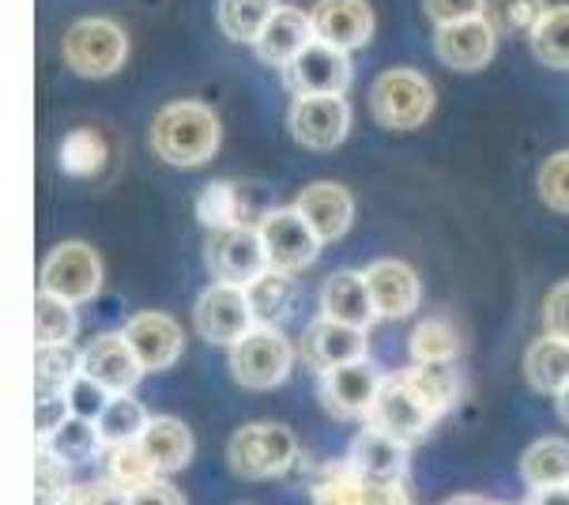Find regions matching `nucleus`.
I'll return each mask as SVG.
<instances>
[{"label":"nucleus","instance_id":"nucleus-30","mask_svg":"<svg viewBox=\"0 0 569 505\" xmlns=\"http://www.w3.org/2000/svg\"><path fill=\"white\" fill-rule=\"evenodd\" d=\"M246 298H249V309H253L257 325H279L295 306V287H291V279H287V271L268 268L264 276L246 287Z\"/></svg>","mask_w":569,"mask_h":505},{"label":"nucleus","instance_id":"nucleus-22","mask_svg":"<svg viewBox=\"0 0 569 505\" xmlns=\"http://www.w3.org/2000/svg\"><path fill=\"white\" fill-rule=\"evenodd\" d=\"M321 314L355 328H370L378 320V306H373L366 271H351V268L332 271L321 290Z\"/></svg>","mask_w":569,"mask_h":505},{"label":"nucleus","instance_id":"nucleus-48","mask_svg":"<svg viewBox=\"0 0 569 505\" xmlns=\"http://www.w3.org/2000/svg\"><path fill=\"white\" fill-rule=\"evenodd\" d=\"M129 502L132 505H189L186 494H181L178 487H170L162 475H159V479H151V483H143L140 491H132Z\"/></svg>","mask_w":569,"mask_h":505},{"label":"nucleus","instance_id":"nucleus-13","mask_svg":"<svg viewBox=\"0 0 569 505\" xmlns=\"http://www.w3.org/2000/svg\"><path fill=\"white\" fill-rule=\"evenodd\" d=\"M192 320H197V333L208 339V344L219 347H234L249 328L257 325L253 309H249L246 287H230V284H216L211 290L200 295L197 309H192Z\"/></svg>","mask_w":569,"mask_h":505},{"label":"nucleus","instance_id":"nucleus-32","mask_svg":"<svg viewBox=\"0 0 569 505\" xmlns=\"http://www.w3.org/2000/svg\"><path fill=\"white\" fill-rule=\"evenodd\" d=\"M400 374L438 415H446L449 407L457 404L460 377L449 370V363H415L411 370H400Z\"/></svg>","mask_w":569,"mask_h":505},{"label":"nucleus","instance_id":"nucleus-26","mask_svg":"<svg viewBox=\"0 0 569 505\" xmlns=\"http://www.w3.org/2000/svg\"><path fill=\"white\" fill-rule=\"evenodd\" d=\"M520 475L532 491L569 487V442L562 438H539L532 449L520 456Z\"/></svg>","mask_w":569,"mask_h":505},{"label":"nucleus","instance_id":"nucleus-15","mask_svg":"<svg viewBox=\"0 0 569 505\" xmlns=\"http://www.w3.org/2000/svg\"><path fill=\"white\" fill-rule=\"evenodd\" d=\"M498 46V27L490 23L487 16H471L460 19V23L438 27V38H433V50H438L441 65H449L452 72H479V68L490 65Z\"/></svg>","mask_w":569,"mask_h":505},{"label":"nucleus","instance_id":"nucleus-2","mask_svg":"<svg viewBox=\"0 0 569 505\" xmlns=\"http://www.w3.org/2000/svg\"><path fill=\"white\" fill-rule=\"evenodd\" d=\"M227 461L242 479H276L298 461V442L283 423H249L230 438Z\"/></svg>","mask_w":569,"mask_h":505},{"label":"nucleus","instance_id":"nucleus-20","mask_svg":"<svg viewBox=\"0 0 569 505\" xmlns=\"http://www.w3.org/2000/svg\"><path fill=\"white\" fill-rule=\"evenodd\" d=\"M295 208L302 211V219L310 222L325 241L343 238L355 222L351 192H347L343 186H336V181H313V186H306L302 192H298Z\"/></svg>","mask_w":569,"mask_h":505},{"label":"nucleus","instance_id":"nucleus-14","mask_svg":"<svg viewBox=\"0 0 569 505\" xmlns=\"http://www.w3.org/2000/svg\"><path fill=\"white\" fill-rule=\"evenodd\" d=\"M351 132V106L343 95H313L298 99L291 110V136L310 151H332L340 148Z\"/></svg>","mask_w":569,"mask_h":505},{"label":"nucleus","instance_id":"nucleus-16","mask_svg":"<svg viewBox=\"0 0 569 505\" xmlns=\"http://www.w3.org/2000/svg\"><path fill=\"white\" fill-rule=\"evenodd\" d=\"M313 38L340 50H362L373 38V12L366 0H317L313 4Z\"/></svg>","mask_w":569,"mask_h":505},{"label":"nucleus","instance_id":"nucleus-10","mask_svg":"<svg viewBox=\"0 0 569 505\" xmlns=\"http://www.w3.org/2000/svg\"><path fill=\"white\" fill-rule=\"evenodd\" d=\"M385 377L370 358H355L347 366H336V370H325L321 374V404L336 419H370L373 412V400H378Z\"/></svg>","mask_w":569,"mask_h":505},{"label":"nucleus","instance_id":"nucleus-28","mask_svg":"<svg viewBox=\"0 0 569 505\" xmlns=\"http://www.w3.org/2000/svg\"><path fill=\"white\" fill-rule=\"evenodd\" d=\"M76 303L69 298L53 295V290H42L38 287V298H34V344L38 347H64L76 339Z\"/></svg>","mask_w":569,"mask_h":505},{"label":"nucleus","instance_id":"nucleus-27","mask_svg":"<svg viewBox=\"0 0 569 505\" xmlns=\"http://www.w3.org/2000/svg\"><path fill=\"white\" fill-rule=\"evenodd\" d=\"M151 415L148 407H143L132 393H121V396H110V404L99 412V438L106 449H113V445H124V442H140V434L148 430Z\"/></svg>","mask_w":569,"mask_h":505},{"label":"nucleus","instance_id":"nucleus-7","mask_svg":"<svg viewBox=\"0 0 569 505\" xmlns=\"http://www.w3.org/2000/svg\"><path fill=\"white\" fill-rule=\"evenodd\" d=\"M260 238H264V249H268V265L276 271H306L321 257V246L325 238L317 235L310 222L302 219V211L295 208H276V211H264L257 222Z\"/></svg>","mask_w":569,"mask_h":505},{"label":"nucleus","instance_id":"nucleus-6","mask_svg":"<svg viewBox=\"0 0 569 505\" xmlns=\"http://www.w3.org/2000/svg\"><path fill=\"white\" fill-rule=\"evenodd\" d=\"M208 268L219 284L230 287H249L253 279L264 276L268 268V249L264 238L253 222H238V227H223V230H211L208 246H204Z\"/></svg>","mask_w":569,"mask_h":505},{"label":"nucleus","instance_id":"nucleus-42","mask_svg":"<svg viewBox=\"0 0 569 505\" xmlns=\"http://www.w3.org/2000/svg\"><path fill=\"white\" fill-rule=\"evenodd\" d=\"M536 189H539V200H543L547 208L569 211V151L551 155V159L539 167Z\"/></svg>","mask_w":569,"mask_h":505},{"label":"nucleus","instance_id":"nucleus-25","mask_svg":"<svg viewBox=\"0 0 569 505\" xmlns=\"http://www.w3.org/2000/svg\"><path fill=\"white\" fill-rule=\"evenodd\" d=\"M525 377L536 393H562L569 385V339L555 333L539 336L525 355Z\"/></svg>","mask_w":569,"mask_h":505},{"label":"nucleus","instance_id":"nucleus-36","mask_svg":"<svg viewBox=\"0 0 569 505\" xmlns=\"http://www.w3.org/2000/svg\"><path fill=\"white\" fill-rule=\"evenodd\" d=\"M42 445H50L64 464H72V468L76 464H87L99 449H106L102 438H99V426H94L91 419H83V415H69V419L61 423V430Z\"/></svg>","mask_w":569,"mask_h":505},{"label":"nucleus","instance_id":"nucleus-50","mask_svg":"<svg viewBox=\"0 0 569 505\" xmlns=\"http://www.w3.org/2000/svg\"><path fill=\"white\" fill-rule=\"evenodd\" d=\"M528 505H569V487H555V491H532V502Z\"/></svg>","mask_w":569,"mask_h":505},{"label":"nucleus","instance_id":"nucleus-19","mask_svg":"<svg viewBox=\"0 0 569 505\" xmlns=\"http://www.w3.org/2000/svg\"><path fill=\"white\" fill-rule=\"evenodd\" d=\"M124 339H129V347L137 351L148 374L173 366L181 347H186V336H181L178 320L167 314H137L124 325Z\"/></svg>","mask_w":569,"mask_h":505},{"label":"nucleus","instance_id":"nucleus-3","mask_svg":"<svg viewBox=\"0 0 569 505\" xmlns=\"http://www.w3.org/2000/svg\"><path fill=\"white\" fill-rule=\"evenodd\" d=\"M64 65L72 68L83 80H106L124 65L129 57V38L113 19L91 16V19H76V23L64 31Z\"/></svg>","mask_w":569,"mask_h":505},{"label":"nucleus","instance_id":"nucleus-38","mask_svg":"<svg viewBox=\"0 0 569 505\" xmlns=\"http://www.w3.org/2000/svg\"><path fill=\"white\" fill-rule=\"evenodd\" d=\"M69 468L50 445H38L34 449V505H64L72 494Z\"/></svg>","mask_w":569,"mask_h":505},{"label":"nucleus","instance_id":"nucleus-4","mask_svg":"<svg viewBox=\"0 0 569 505\" xmlns=\"http://www.w3.org/2000/svg\"><path fill=\"white\" fill-rule=\"evenodd\" d=\"M370 110L373 121L392 132L419 129L433 110V83L422 72H411V68H389L373 83Z\"/></svg>","mask_w":569,"mask_h":505},{"label":"nucleus","instance_id":"nucleus-49","mask_svg":"<svg viewBox=\"0 0 569 505\" xmlns=\"http://www.w3.org/2000/svg\"><path fill=\"white\" fill-rule=\"evenodd\" d=\"M362 505H411V494L400 483H370L362 479Z\"/></svg>","mask_w":569,"mask_h":505},{"label":"nucleus","instance_id":"nucleus-39","mask_svg":"<svg viewBox=\"0 0 569 505\" xmlns=\"http://www.w3.org/2000/svg\"><path fill=\"white\" fill-rule=\"evenodd\" d=\"M313 505H362V475L351 461L321 468L313 483Z\"/></svg>","mask_w":569,"mask_h":505},{"label":"nucleus","instance_id":"nucleus-44","mask_svg":"<svg viewBox=\"0 0 569 505\" xmlns=\"http://www.w3.org/2000/svg\"><path fill=\"white\" fill-rule=\"evenodd\" d=\"M427 16L433 19V27H449L471 16H487V0H422Z\"/></svg>","mask_w":569,"mask_h":505},{"label":"nucleus","instance_id":"nucleus-46","mask_svg":"<svg viewBox=\"0 0 569 505\" xmlns=\"http://www.w3.org/2000/svg\"><path fill=\"white\" fill-rule=\"evenodd\" d=\"M64 505H132V502H129V491H121V487H113L110 479H102V483H87V487H72Z\"/></svg>","mask_w":569,"mask_h":505},{"label":"nucleus","instance_id":"nucleus-1","mask_svg":"<svg viewBox=\"0 0 569 505\" xmlns=\"http://www.w3.org/2000/svg\"><path fill=\"white\" fill-rule=\"evenodd\" d=\"M151 148L178 170L200 167L219 151V118L200 102H170L151 121Z\"/></svg>","mask_w":569,"mask_h":505},{"label":"nucleus","instance_id":"nucleus-45","mask_svg":"<svg viewBox=\"0 0 569 505\" xmlns=\"http://www.w3.org/2000/svg\"><path fill=\"white\" fill-rule=\"evenodd\" d=\"M34 412H38L34 415V438H38V445H42L61 430V423L72 415V407H69V396H50V400H38Z\"/></svg>","mask_w":569,"mask_h":505},{"label":"nucleus","instance_id":"nucleus-34","mask_svg":"<svg viewBox=\"0 0 569 505\" xmlns=\"http://www.w3.org/2000/svg\"><path fill=\"white\" fill-rule=\"evenodd\" d=\"M106 479H110L113 487L132 494V491H140L143 483L159 479V472H156V464L148 461L140 442H124V445L106 449Z\"/></svg>","mask_w":569,"mask_h":505},{"label":"nucleus","instance_id":"nucleus-40","mask_svg":"<svg viewBox=\"0 0 569 505\" xmlns=\"http://www.w3.org/2000/svg\"><path fill=\"white\" fill-rule=\"evenodd\" d=\"M197 219L204 222L208 230H223V227L246 222L238 189L230 186V181H211V186H204V192L197 197Z\"/></svg>","mask_w":569,"mask_h":505},{"label":"nucleus","instance_id":"nucleus-8","mask_svg":"<svg viewBox=\"0 0 569 505\" xmlns=\"http://www.w3.org/2000/svg\"><path fill=\"white\" fill-rule=\"evenodd\" d=\"M283 87L295 99L313 95H343L351 87V53L313 38L291 65L283 68Z\"/></svg>","mask_w":569,"mask_h":505},{"label":"nucleus","instance_id":"nucleus-51","mask_svg":"<svg viewBox=\"0 0 569 505\" xmlns=\"http://www.w3.org/2000/svg\"><path fill=\"white\" fill-rule=\"evenodd\" d=\"M555 400H558V419H562V423L569 426V385L555 396Z\"/></svg>","mask_w":569,"mask_h":505},{"label":"nucleus","instance_id":"nucleus-18","mask_svg":"<svg viewBox=\"0 0 569 505\" xmlns=\"http://www.w3.org/2000/svg\"><path fill=\"white\" fill-rule=\"evenodd\" d=\"M302 351H306V363H310L317 374L336 370V366H347V363H355V358H366V328L343 325V320H332L321 314L306 328Z\"/></svg>","mask_w":569,"mask_h":505},{"label":"nucleus","instance_id":"nucleus-29","mask_svg":"<svg viewBox=\"0 0 569 505\" xmlns=\"http://www.w3.org/2000/svg\"><path fill=\"white\" fill-rule=\"evenodd\" d=\"M80 374V351H72V344L64 347H38L34 355V396L50 400V396H64L69 385Z\"/></svg>","mask_w":569,"mask_h":505},{"label":"nucleus","instance_id":"nucleus-21","mask_svg":"<svg viewBox=\"0 0 569 505\" xmlns=\"http://www.w3.org/2000/svg\"><path fill=\"white\" fill-rule=\"evenodd\" d=\"M366 284L381 320H403L419 306V276L403 260H373L366 268Z\"/></svg>","mask_w":569,"mask_h":505},{"label":"nucleus","instance_id":"nucleus-35","mask_svg":"<svg viewBox=\"0 0 569 505\" xmlns=\"http://www.w3.org/2000/svg\"><path fill=\"white\" fill-rule=\"evenodd\" d=\"M411 358L415 363H452L460 355V333L441 317H430V320H419L411 328Z\"/></svg>","mask_w":569,"mask_h":505},{"label":"nucleus","instance_id":"nucleus-52","mask_svg":"<svg viewBox=\"0 0 569 505\" xmlns=\"http://www.w3.org/2000/svg\"><path fill=\"white\" fill-rule=\"evenodd\" d=\"M446 505H498V502H487V498H452Z\"/></svg>","mask_w":569,"mask_h":505},{"label":"nucleus","instance_id":"nucleus-11","mask_svg":"<svg viewBox=\"0 0 569 505\" xmlns=\"http://www.w3.org/2000/svg\"><path fill=\"white\" fill-rule=\"evenodd\" d=\"M438 419L441 415L433 412L408 382H403V374L385 377L378 400H373V412H370V426H378V430L392 434V438H400L408 445L419 442Z\"/></svg>","mask_w":569,"mask_h":505},{"label":"nucleus","instance_id":"nucleus-47","mask_svg":"<svg viewBox=\"0 0 569 505\" xmlns=\"http://www.w3.org/2000/svg\"><path fill=\"white\" fill-rule=\"evenodd\" d=\"M543 320H547V333L569 339V279H566V284H558L551 295H547Z\"/></svg>","mask_w":569,"mask_h":505},{"label":"nucleus","instance_id":"nucleus-17","mask_svg":"<svg viewBox=\"0 0 569 505\" xmlns=\"http://www.w3.org/2000/svg\"><path fill=\"white\" fill-rule=\"evenodd\" d=\"M347 461L370 483H400L411 464V445L378 430V426H366L347 449Z\"/></svg>","mask_w":569,"mask_h":505},{"label":"nucleus","instance_id":"nucleus-12","mask_svg":"<svg viewBox=\"0 0 569 505\" xmlns=\"http://www.w3.org/2000/svg\"><path fill=\"white\" fill-rule=\"evenodd\" d=\"M80 374L91 377L94 385H102L110 396H121V393H132L148 370H143L137 351L129 347L124 333H106V336H94L80 351Z\"/></svg>","mask_w":569,"mask_h":505},{"label":"nucleus","instance_id":"nucleus-9","mask_svg":"<svg viewBox=\"0 0 569 505\" xmlns=\"http://www.w3.org/2000/svg\"><path fill=\"white\" fill-rule=\"evenodd\" d=\"M42 290H53V295L69 298V303H91L102 290V260L87 241H61L42 265V279H38Z\"/></svg>","mask_w":569,"mask_h":505},{"label":"nucleus","instance_id":"nucleus-33","mask_svg":"<svg viewBox=\"0 0 569 505\" xmlns=\"http://www.w3.org/2000/svg\"><path fill=\"white\" fill-rule=\"evenodd\" d=\"M276 8V0H219V27L234 42H257Z\"/></svg>","mask_w":569,"mask_h":505},{"label":"nucleus","instance_id":"nucleus-31","mask_svg":"<svg viewBox=\"0 0 569 505\" xmlns=\"http://www.w3.org/2000/svg\"><path fill=\"white\" fill-rule=\"evenodd\" d=\"M106 140L94 129H72L57 148V162L69 178H94L106 167Z\"/></svg>","mask_w":569,"mask_h":505},{"label":"nucleus","instance_id":"nucleus-23","mask_svg":"<svg viewBox=\"0 0 569 505\" xmlns=\"http://www.w3.org/2000/svg\"><path fill=\"white\" fill-rule=\"evenodd\" d=\"M310 42H313V19L306 16L302 8L279 4L276 16L268 19V27L260 31V38H257L253 46H257L260 61L287 68Z\"/></svg>","mask_w":569,"mask_h":505},{"label":"nucleus","instance_id":"nucleus-41","mask_svg":"<svg viewBox=\"0 0 569 505\" xmlns=\"http://www.w3.org/2000/svg\"><path fill=\"white\" fill-rule=\"evenodd\" d=\"M543 16V0H487V19L498 27V34H532Z\"/></svg>","mask_w":569,"mask_h":505},{"label":"nucleus","instance_id":"nucleus-5","mask_svg":"<svg viewBox=\"0 0 569 505\" xmlns=\"http://www.w3.org/2000/svg\"><path fill=\"white\" fill-rule=\"evenodd\" d=\"M291 366H295V347L276 325H253L230 347V374L246 388L283 385Z\"/></svg>","mask_w":569,"mask_h":505},{"label":"nucleus","instance_id":"nucleus-24","mask_svg":"<svg viewBox=\"0 0 569 505\" xmlns=\"http://www.w3.org/2000/svg\"><path fill=\"white\" fill-rule=\"evenodd\" d=\"M140 445L148 453V461L156 464L159 475H173L181 472L192 461V434L181 419H170V415H159V419L148 423V430L140 434Z\"/></svg>","mask_w":569,"mask_h":505},{"label":"nucleus","instance_id":"nucleus-37","mask_svg":"<svg viewBox=\"0 0 569 505\" xmlns=\"http://www.w3.org/2000/svg\"><path fill=\"white\" fill-rule=\"evenodd\" d=\"M532 53L547 68H569V4L547 8L532 31Z\"/></svg>","mask_w":569,"mask_h":505},{"label":"nucleus","instance_id":"nucleus-43","mask_svg":"<svg viewBox=\"0 0 569 505\" xmlns=\"http://www.w3.org/2000/svg\"><path fill=\"white\" fill-rule=\"evenodd\" d=\"M69 407H72V415H83V419H99V412L106 404H110V393H106L102 385H94L91 377H83V374H76V382L69 385Z\"/></svg>","mask_w":569,"mask_h":505}]
</instances>
